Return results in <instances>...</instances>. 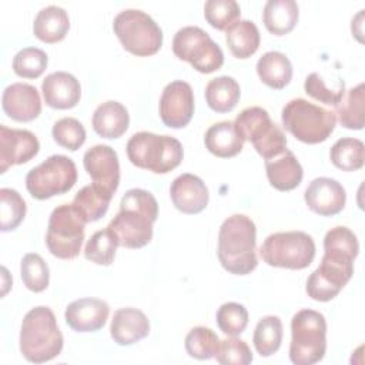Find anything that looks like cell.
<instances>
[{"label": "cell", "instance_id": "obj_1", "mask_svg": "<svg viewBox=\"0 0 365 365\" xmlns=\"http://www.w3.org/2000/svg\"><path fill=\"white\" fill-rule=\"evenodd\" d=\"M158 217L155 197L143 188L128 190L121 201L120 211L107 225L118 245L125 248H141L153 238V224Z\"/></svg>", "mask_w": 365, "mask_h": 365}, {"label": "cell", "instance_id": "obj_2", "mask_svg": "<svg viewBox=\"0 0 365 365\" xmlns=\"http://www.w3.org/2000/svg\"><path fill=\"white\" fill-rule=\"evenodd\" d=\"M257 228L244 214L228 217L220 227L217 255L224 269L234 275H247L258 265Z\"/></svg>", "mask_w": 365, "mask_h": 365}, {"label": "cell", "instance_id": "obj_3", "mask_svg": "<svg viewBox=\"0 0 365 365\" xmlns=\"http://www.w3.org/2000/svg\"><path fill=\"white\" fill-rule=\"evenodd\" d=\"M20 352L33 364L48 362L63 349V335L56 315L48 307H34L23 318Z\"/></svg>", "mask_w": 365, "mask_h": 365}, {"label": "cell", "instance_id": "obj_4", "mask_svg": "<svg viewBox=\"0 0 365 365\" xmlns=\"http://www.w3.org/2000/svg\"><path fill=\"white\" fill-rule=\"evenodd\" d=\"M127 157L138 168L154 174H167L180 165L184 151L181 143L171 135L140 131L127 143Z\"/></svg>", "mask_w": 365, "mask_h": 365}, {"label": "cell", "instance_id": "obj_5", "mask_svg": "<svg viewBox=\"0 0 365 365\" xmlns=\"http://www.w3.org/2000/svg\"><path fill=\"white\" fill-rule=\"evenodd\" d=\"M282 125L297 140L305 144L325 141L334 131L336 115L334 111L319 107L305 98L288 101L281 113Z\"/></svg>", "mask_w": 365, "mask_h": 365}, {"label": "cell", "instance_id": "obj_6", "mask_svg": "<svg viewBox=\"0 0 365 365\" xmlns=\"http://www.w3.org/2000/svg\"><path fill=\"white\" fill-rule=\"evenodd\" d=\"M327 351V321L314 309H301L291 319L289 359L295 365L319 362Z\"/></svg>", "mask_w": 365, "mask_h": 365}, {"label": "cell", "instance_id": "obj_7", "mask_svg": "<svg viewBox=\"0 0 365 365\" xmlns=\"http://www.w3.org/2000/svg\"><path fill=\"white\" fill-rule=\"evenodd\" d=\"M113 30L121 46L131 54L147 57L163 46V30L147 13L137 9L120 11L113 21Z\"/></svg>", "mask_w": 365, "mask_h": 365}, {"label": "cell", "instance_id": "obj_8", "mask_svg": "<svg viewBox=\"0 0 365 365\" xmlns=\"http://www.w3.org/2000/svg\"><path fill=\"white\" fill-rule=\"evenodd\" d=\"M234 127L244 141H250L255 151L269 160L287 150L284 131L271 120L262 107H247L234 120Z\"/></svg>", "mask_w": 365, "mask_h": 365}, {"label": "cell", "instance_id": "obj_9", "mask_svg": "<svg viewBox=\"0 0 365 365\" xmlns=\"http://www.w3.org/2000/svg\"><path fill=\"white\" fill-rule=\"evenodd\" d=\"M259 255L269 267L304 269L314 261L315 242L304 231L274 232L264 240Z\"/></svg>", "mask_w": 365, "mask_h": 365}, {"label": "cell", "instance_id": "obj_10", "mask_svg": "<svg viewBox=\"0 0 365 365\" xmlns=\"http://www.w3.org/2000/svg\"><path fill=\"white\" fill-rule=\"evenodd\" d=\"M77 182V167L66 155L54 154L26 175V188L36 200H47L70 191Z\"/></svg>", "mask_w": 365, "mask_h": 365}, {"label": "cell", "instance_id": "obj_11", "mask_svg": "<svg viewBox=\"0 0 365 365\" xmlns=\"http://www.w3.org/2000/svg\"><path fill=\"white\" fill-rule=\"evenodd\" d=\"M86 222L71 204H61L48 218L46 244L48 251L60 259L76 258L83 245Z\"/></svg>", "mask_w": 365, "mask_h": 365}, {"label": "cell", "instance_id": "obj_12", "mask_svg": "<svg viewBox=\"0 0 365 365\" xmlns=\"http://www.w3.org/2000/svg\"><path fill=\"white\" fill-rule=\"evenodd\" d=\"M174 54L190 63L197 71L210 74L224 64L221 47L210 37L207 31L197 26L180 29L173 38Z\"/></svg>", "mask_w": 365, "mask_h": 365}, {"label": "cell", "instance_id": "obj_13", "mask_svg": "<svg viewBox=\"0 0 365 365\" xmlns=\"http://www.w3.org/2000/svg\"><path fill=\"white\" fill-rule=\"evenodd\" d=\"M354 274V261L324 254L319 267L308 277L305 291L315 301L334 299Z\"/></svg>", "mask_w": 365, "mask_h": 365}, {"label": "cell", "instance_id": "obj_14", "mask_svg": "<svg viewBox=\"0 0 365 365\" xmlns=\"http://www.w3.org/2000/svg\"><path fill=\"white\" fill-rule=\"evenodd\" d=\"M160 118L170 128L185 127L194 114V93L192 87L175 80L168 83L160 97Z\"/></svg>", "mask_w": 365, "mask_h": 365}, {"label": "cell", "instance_id": "obj_15", "mask_svg": "<svg viewBox=\"0 0 365 365\" xmlns=\"http://www.w3.org/2000/svg\"><path fill=\"white\" fill-rule=\"evenodd\" d=\"M40 143L29 130L9 128L0 125V173H6L9 167L30 161L37 155Z\"/></svg>", "mask_w": 365, "mask_h": 365}, {"label": "cell", "instance_id": "obj_16", "mask_svg": "<svg viewBox=\"0 0 365 365\" xmlns=\"http://www.w3.org/2000/svg\"><path fill=\"white\" fill-rule=\"evenodd\" d=\"M83 165L91 177L93 184H97L111 194L118 188L120 163L118 155L110 145L97 144L88 148L83 157Z\"/></svg>", "mask_w": 365, "mask_h": 365}, {"label": "cell", "instance_id": "obj_17", "mask_svg": "<svg viewBox=\"0 0 365 365\" xmlns=\"http://www.w3.org/2000/svg\"><path fill=\"white\" fill-rule=\"evenodd\" d=\"M304 200L311 211L331 217L341 212L346 202V192L341 182L329 177H318L309 182Z\"/></svg>", "mask_w": 365, "mask_h": 365}, {"label": "cell", "instance_id": "obj_18", "mask_svg": "<svg viewBox=\"0 0 365 365\" xmlns=\"http://www.w3.org/2000/svg\"><path fill=\"white\" fill-rule=\"evenodd\" d=\"M3 111L14 121H33L41 113V98L37 88L27 83H14L1 96Z\"/></svg>", "mask_w": 365, "mask_h": 365}, {"label": "cell", "instance_id": "obj_19", "mask_svg": "<svg viewBox=\"0 0 365 365\" xmlns=\"http://www.w3.org/2000/svg\"><path fill=\"white\" fill-rule=\"evenodd\" d=\"M110 314V307L98 298H80L67 305L64 318L76 332H96L101 329Z\"/></svg>", "mask_w": 365, "mask_h": 365}, {"label": "cell", "instance_id": "obj_20", "mask_svg": "<svg viewBox=\"0 0 365 365\" xmlns=\"http://www.w3.org/2000/svg\"><path fill=\"white\" fill-rule=\"evenodd\" d=\"M170 195L174 207L184 214H198L208 204V188L202 180L194 174L178 175L170 187Z\"/></svg>", "mask_w": 365, "mask_h": 365}, {"label": "cell", "instance_id": "obj_21", "mask_svg": "<svg viewBox=\"0 0 365 365\" xmlns=\"http://www.w3.org/2000/svg\"><path fill=\"white\" fill-rule=\"evenodd\" d=\"M44 101L48 107L57 110L73 108L81 97L80 81L67 71H54L41 83Z\"/></svg>", "mask_w": 365, "mask_h": 365}, {"label": "cell", "instance_id": "obj_22", "mask_svg": "<svg viewBox=\"0 0 365 365\" xmlns=\"http://www.w3.org/2000/svg\"><path fill=\"white\" fill-rule=\"evenodd\" d=\"M150 334V321L137 308H120L114 312L110 335L118 345H133Z\"/></svg>", "mask_w": 365, "mask_h": 365}, {"label": "cell", "instance_id": "obj_23", "mask_svg": "<svg viewBox=\"0 0 365 365\" xmlns=\"http://www.w3.org/2000/svg\"><path fill=\"white\" fill-rule=\"evenodd\" d=\"M265 170L269 184L279 191L297 188L304 177V170L292 151L285 150L279 155L265 160Z\"/></svg>", "mask_w": 365, "mask_h": 365}, {"label": "cell", "instance_id": "obj_24", "mask_svg": "<svg viewBox=\"0 0 365 365\" xmlns=\"http://www.w3.org/2000/svg\"><path fill=\"white\" fill-rule=\"evenodd\" d=\"M91 124L94 131L103 138L121 137L130 124V115L127 108L114 100L101 103L93 114Z\"/></svg>", "mask_w": 365, "mask_h": 365}, {"label": "cell", "instance_id": "obj_25", "mask_svg": "<svg viewBox=\"0 0 365 365\" xmlns=\"http://www.w3.org/2000/svg\"><path fill=\"white\" fill-rule=\"evenodd\" d=\"M70 29L67 11L58 6H47L41 9L33 23L34 36L48 44L61 41Z\"/></svg>", "mask_w": 365, "mask_h": 365}, {"label": "cell", "instance_id": "obj_26", "mask_svg": "<svg viewBox=\"0 0 365 365\" xmlns=\"http://www.w3.org/2000/svg\"><path fill=\"white\" fill-rule=\"evenodd\" d=\"M204 143L207 150L220 158L237 155L244 145V140L240 137L234 123L231 121H220L212 124L205 131Z\"/></svg>", "mask_w": 365, "mask_h": 365}, {"label": "cell", "instance_id": "obj_27", "mask_svg": "<svg viewBox=\"0 0 365 365\" xmlns=\"http://www.w3.org/2000/svg\"><path fill=\"white\" fill-rule=\"evenodd\" d=\"M111 198L113 194L110 191L97 184H90L76 194L71 205L87 224L98 221L107 212Z\"/></svg>", "mask_w": 365, "mask_h": 365}, {"label": "cell", "instance_id": "obj_28", "mask_svg": "<svg viewBox=\"0 0 365 365\" xmlns=\"http://www.w3.org/2000/svg\"><path fill=\"white\" fill-rule=\"evenodd\" d=\"M299 7L294 0H268L264 6L262 21L265 29L275 34H288L298 23Z\"/></svg>", "mask_w": 365, "mask_h": 365}, {"label": "cell", "instance_id": "obj_29", "mask_svg": "<svg viewBox=\"0 0 365 365\" xmlns=\"http://www.w3.org/2000/svg\"><path fill=\"white\" fill-rule=\"evenodd\" d=\"M259 80L274 90H281L292 78V64L281 51H267L257 61Z\"/></svg>", "mask_w": 365, "mask_h": 365}, {"label": "cell", "instance_id": "obj_30", "mask_svg": "<svg viewBox=\"0 0 365 365\" xmlns=\"http://www.w3.org/2000/svg\"><path fill=\"white\" fill-rule=\"evenodd\" d=\"M225 41L237 58L251 57L259 47V31L251 20H237L225 30Z\"/></svg>", "mask_w": 365, "mask_h": 365}, {"label": "cell", "instance_id": "obj_31", "mask_svg": "<svg viewBox=\"0 0 365 365\" xmlns=\"http://www.w3.org/2000/svg\"><path fill=\"white\" fill-rule=\"evenodd\" d=\"M241 96L240 84L230 76H220L208 81L205 87V100L215 113L231 111Z\"/></svg>", "mask_w": 365, "mask_h": 365}, {"label": "cell", "instance_id": "obj_32", "mask_svg": "<svg viewBox=\"0 0 365 365\" xmlns=\"http://www.w3.org/2000/svg\"><path fill=\"white\" fill-rule=\"evenodd\" d=\"M364 104H365V86H358L345 91L342 100L335 106V114L342 127L349 130H362L365 125L364 120Z\"/></svg>", "mask_w": 365, "mask_h": 365}, {"label": "cell", "instance_id": "obj_33", "mask_svg": "<svg viewBox=\"0 0 365 365\" xmlns=\"http://www.w3.org/2000/svg\"><path fill=\"white\" fill-rule=\"evenodd\" d=\"M282 322L275 315H267L262 317L254 331L252 342L257 349V352L261 356H271L274 355L282 342Z\"/></svg>", "mask_w": 365, "mask_h": 365}, {"label": "cell", "instance_id": "obj_34", "mask_svg": "<svg viewBox=\"0 0 365 365\" xmlns=\"http://www.w3.org/2000/svg\"><path fill=\"white\" fill-rule=\"evenodd\" d=\"M331 161L342 171H356L364 167L365 147L358 138L345 137L335 141L331 147Z\"/></svg>", "mask_w": 365, "mask_h": 365}, {"label": "cell", "instance_id": "obj_35", "mask_svg": "<svg viewBox=\"0 0 365 365\" xmlns=\"http://www.w3.org/2000/svg\"><path fill=\"white\" fill-rule=\"evenodd\" d=\"M118 242L113 231L107 227L96 231L86 244L84 257L97 265H111Z\"/></svg>", "mask_w": 365, "mask_h": 365}, {"label": "cell", "instance_id": "obj_36", "mask_svg": "<svg viewBox=\"0 0 365 365\" xmlns=\"http://www.w3.org/2000/svg\"><path fill=\"white\" fill-rule=\"evenodd\" d=\"M26 217V201L13 188H0V230H16Z\"/></svg>", "mask_w": 365, "mask_h": 365}, {"label": "cell", "instance_id": "obj_37", "mask_svg": "<svg viewBox=\"0 0 365 365\" xmlns=\"http://www.w3.org/2000/svg\"><path fill=\"white\" fill-rule=\"evenodd\" d=\"M185 351L191 358L204 361L215 356L220 345L217 334L207 327H194L185 336Z\"/></svg>", "mask_w": 365, "mask_h": 365}, {"label": "cell", "instance_id": "obj_38", "mask_svg": "<svg viewBox=\"0 0 365 365\" xmlns=\"http://www.w3.org/2000/svg\"><path fill=\"white\" fill-rule=\"evenodd\" d=\"M20 274L26 288L33 292H41L48 287V265L38 254L29 252L23 257L20 264Z\"/></svg>", "mask_w": 365, "mask_h": 365}, {"label": "cell", "instance_id": "obj_39", "mask_svg": "<svg viewBox=\"0 0 365 365\" xmlns=\"http://www.w3.org/2000/svg\"><path fill=\"white\" fill-rule=\"evenodd\" d=\"M324 251L327 254H334L355 259L359 251V244L356 235L348 227H334L324 237Z\"/></svg>", "mask_w": 365, "mask_h": 365}, {"label": "cell", "instance_id": "obj_40", "mask_svg": "<svg viewBox=\"0 0 365 365\" xmlns=\"http://www.w3.org/2000/svg\"><path fill=\"white\" fill-rule=\"evenodd\" d=\"M47 54L37 47H24L13 57V71L23 78H37L47 67Z\"/></svg>", "mask_w": 365, "mask_h": 365}, {"label": "cell", "instance_id": "obj_41", "mask_svg": "<svg viewBox=\"0 0 365 365\" xmlns=\"http://www.w3.org/2000/svg\"><path fill=\"white\" fill-rule=\"evenodd\" d=\"M241 14V9L235 0H208L204 4L205 20L217 30H227Z\"/></svg>", "mask_w": 365, "mask_h": 365}, {"label": "cell", "instance_id": "obj_42", "mask_svg": "<svg viewBox=\"0 0 365 365\" xmlns=\"http://www.w3.org/2000/svg\"><path fill=\"white\" fill-rule=\"evenodd\" d=\"M51 134L58 145L70 151H77L86 141V128L77 118L73 117L57 120L53 125Z\"/></svg>", "mask_w": 365, "mask_h": 365}, {"label": "cell", "instance_id": "obj_43", "mask_svg": "<svg viewBox=\"0 0 365 365\" xmlns=\"http://www.w3.org/2000/svg\"><path fill=\"white\" fill-rule=\"evenodd\" d=\"M218 328L230 336L240 335L248 325V311L238 302H225L217 311Z\"/></svg>", "mask_w": 365, "mask_h": 365}, {"label": "cell", "instance_id": "obj_44", "mask_svg": "<svg viewBox=\"0 0 365 365\" xmlns=\"http://www.w3.org/2000/svg\"><path fill=\"white\" fill-rule=\"evenodd\" d=\"M214 358L222 365H247L252 362V352L245 341L232 336L220 341Z\"/></svg>", "mask_w": 365, "mask_h": 365}, {"label": "cell", "instance_id": "obj_45", "mask_svg": "<svg viewBox=\"0 0 365 365\" xmlns=\"http://www.w3.org/2000/svg\"><path fill=\"white\" fill-rule=\"evenodd\" d=\"M304 90L308 96H311L312 98L324 103V104H328V106H336L344 94H345V84L344 81L338 86V88H328L325 86V81L324 78L318 74V73H311L307 78H305V83H304Z\"/></svg>", "mask_w": 365, "mask_h": 365}]
</instances>
